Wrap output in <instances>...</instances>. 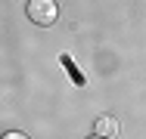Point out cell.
Returning a JSON list of instances; mask_svg holds the SVG:
<instances>
[{
	"label": "cell",
	"mask_w": 146,
	"mask_h": 139,
	"mask_svg": "<svg viewBox=\"0 0 146 139\" xmlns=\"http://www.w3.org/2000/svg\"><path fill=\"white\" fill-rule=\"evenodd\" d=\"M118 121L112 117V114H103V117H96V124H93V136H100V139H115L118 136Z\"/></svg>",
	"instance_id": "7a4b0ae2"
},
{
	"label": "cell",
	"mask_w": 146,
	"mask_h": 139,
	"mask_svg": "<svg viewBox=\"0 0 146 139\" xmlns=\"http://www.w3.org/2000/svg\"><path fill=\"white\" fill-rule=\"evenodd\" d=\"M59 16L56 9V0H28V19L34 22V25H53Z\"/></svg>",
	"instance_id": "6da1fadb"
},
{
	"label": "cell",
	"mask_w": 146,
	"mask_h": 139,
	"mask_svg": "<svg viewBox=\"0 0 146 139\" xmlns=\"http://www.w3.org/2000/svg\"><path fill=\"white\" fill-rule=\"evenodd\" d=\"M3 139H28V136H25V133H16V130H13V133H6Z\"/></svg>",
	"instance_id": "3957f363"
},
{
	"label": "cell",
	"mask_w": 146,
	"mask_h": 139,
	"mask_svg": "<svg viewBox=\"0 0 146 139\" xmlns=\"http://www.w3.org/2000/svg\"><path fill=\"white\" fill-rule=\"evenodd\" d=\"M93 139H100V136H93Z\"/></svg>",
	"instance_id": "277c9868"
}]
</instances>
